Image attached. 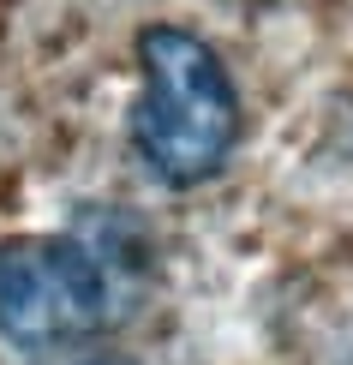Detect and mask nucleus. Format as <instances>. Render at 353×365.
I'll return each instance as SVG.
<instances>
[{
  "label": "nucleus",
  "instance_id": "obj_3",
  "mask_svg": "<svg viewBox=\"0 0 353 365\" xmlns=\"http://www.w3.org/2000/svg\"><path fill=\"white\" fill-rule=\"evenodd\" d=\"M90 365H126V359H90Z\"/></svg>",
  "mask_w": 353,
  "mask_h": 365
},
{
  "label": "nucleus",
  "instance_id": "obj_2",
  "mask_svg": "<svg viewBox=\"0 0 353 365\" xmlns=\"http://www.w3.org/2000/svg\"><path fill=\"white\" fill-rule=\"evenodd\" d=\"M114 324V282L78 240L24 234L0 246V336L12 347H78Z\"/></svg>",
  "mask_w": 353,
  "mask_h": 365
},
{
  "label": "nucleus",
  "instance_id": "obj_1",
  "mask_svg": "<svg viewBox=\"0 0 353 365\" xmlns=\"http://www.w3.org/2000/svg\"><path fill=\"white\" fill-rule=\"evenodd\" d=\"M144 90L132 102V144L162 186H198L234 156L240 96L210 42L180 24H150L138 36Z\"/></svg>",
  "mask_w": 353,
  "mask_h": 365
}]
</instances>
